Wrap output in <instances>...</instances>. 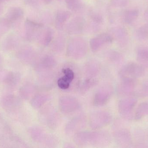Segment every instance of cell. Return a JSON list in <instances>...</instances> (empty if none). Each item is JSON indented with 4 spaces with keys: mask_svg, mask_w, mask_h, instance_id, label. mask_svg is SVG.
Segmentation results:
<instances>
[{
    "mask_svg": "<svg viewBox=\"0 0 148 148\" xmlns=\"http://www.w3.org/2000/svg\"><path fill=\"white\" fill-rule=\"evenodd\" d=\"M113 137L116 144L120 147H127L132 144V136L129 130L127 129L115 130L113 134Z\"/></svg>",
    "mask_w": 148,
    "mask_h": 148,
    "instance_id": "cell-9",
    "label": "cell"
},
{
    "mask_svg": "<svg viewBox=\"0 0 148 148\" xmlns=\"http://www.w3.org/2000/svg\"><path fill=\"white\" fill-rule=\"evenodd\" d=\"M137 100L133 98H127L121 100L118 103V111L122 117L126 120H131L133 112L137 103Z\"/></svg>",
    "mask_w": 148,
    "mask_h": 148,
    "instance_id": "cell-7",
    "label": "cell"
},
{
    "mask_svg": "<svg viewBox=\"0 0 148 148\" xmlns=\"http://www.w3.org/2000/svg\"><path fill=\"white\" fill-rule=\"evenodd\" d=\"M60 120V115L54 107L49 106L45 108L42 114V121L45 126L51 129H55L58 127Z\"/></svg>",
    "mask_w": 148,
    "mask_h": 148,
    "instance_id": "cell-6",
    "label": "cell"
},
{
    "mask_svg": "<svg viewBox=\"0 0 148 148\" xmlns=\"http://www.w3.org/2000/svg\"><path fill=\"white\" fill-rule=\"evenodd\" d=\"M148 115V102L141 103L138 106L136 112L135 117L136 120H140Z\"/></svg>",
    "mask_w": 148,
    "mask_h": 148,
    "instance_id": "cell-15",
    "label": "cell"
},
{
    "mask_svg": "<svg viewBox=\"0 0 148 148\" xmlns=\"http://www.w3.org/2000/svg\"><path fill=\"white\" fill-rule=\"evenodd\" d=\"M81 131L73 135L74 142L80 147H102L111 142L110 135L106 131L100 130Z\"/></svg>",
    "mask_w": 148,
    "mask_h": 148,
    "instance_id": "cell-1",
    "label": "cell"
},
{
    "mask_svg": "<svg viewBox=\"0 0 148 148\" xmlns=\"http://www.w3.org/2000/svg\"><path fill=\"white\" fill-rule=\"evenodd\" d=\"M98 81L95 78H87L80 85L79 90L81 94H84L97 84Z\"/></svg>",
    "mask_w": 148,
    "mask_h": 148,
    "instance_id": "cell-14",
    "label": "cell"
},
{
    "mask_svg": "<svg viewBox=\"0 0 148 148\" xmlns=\"http://www.w3.org/2000/svg\"><path fill=\"white\" fill-rule=\"evenodd\" d=\"M56 66V62L53 57L47 56L42 58L40 63V69L45 74V78L48 77L49 72H51Z\"/></svg>",
    "mask_w": 148,
    "mask_h": 148,
    "instance_id": "cell-13",
    "label": "cell"
},
{
    "mask_svg": "<svg viewBox=\"0 0 148 148\" xmlns=\"http://www.w3.org/2000/svg\"><path fill=\"white\" fill-rule=\"evenodd\" d=\"M101 66L99 62L90 61L87 63L84 67V74L87 78H95L100 73Z\"/></svg>",
    "mask_w": 148,
    "mask_h": 148,
    "instance_id": "cell-12",
    "label": "cell"
},
{
    "mask_svg": "<svg viewBox=\"0 0 148 148\" xmlns=\"http://www.w3.org/2000/svg\"><path fill=\"white\" fill-rule=\"evenodd\" d=\"M112 120L111 114L103 110L95 111L89 117V123L93 130H100L109 125Z\"/></svg>",
    "mask_w": 148,
    "mask_h": 148,
    "instance_id": "cell-2",
    "label": "cell"
},
{
    "mask_svg": "<svg viewBox=\"0 0 148 148\" xmlns=\"http://www.w3.org/2000/svg\"><path fill=\"white\" fill-rule=\"evenodd\" d=\"M136 94L141 96H148V81L143 83Z\"/></svg>",
    "mask_w": 148,
    "mask_h": 148,
    "instance_id": "cell-17",
    "label": "cell"
},
{
    "mask_svg": "<svg viewBox=\"0 0 148 148\" xmlns=\"http://www.w3.org/2000/svg\"><path fill=\"white\" fill-rule=\"evenodd\" d=\"M63 76L58 79L57 85L62 89H68L69 88L72 82L75 78V73L72 69L69 67L65 68L62 70Z\"/></svg>",
    "mask_w": 148,
    "mask_h": 148,
    "instance_id": "cell-11",
    "label": "cell"
},
{
    "mask_svg": "<svg viewBox=\"0 0 148 148\" xmlns=\"http://www.w3.org/2000/svg\"><path fill=\"white\" fill-rule=\"evenodd\" d=\"M87 119L84 114H80L75 116L67 123L64 131L68 136L74 135L76 133L82 131L87 125Z\"/></svg>",
    "mask_w": 148,
    "mask_h": 148,
    "instance_id": "cell-5",
    "label": "cell"
},
{
    "mask_svg": "<svg viewBox=\"0 0 148 148\" xmlns=\"http://www.w3.org/2000/svg\"><path fill=\"white\" fill-rule=\"evenodd\" d=\"M51 99V96L47 94H42L39 95L36 101V106L37 107H40L46 104Z\"/></svg>",
    "mask_w": 148,
    "mask_h": 148,
    "instance_id": "cell-16",
    "label": "cell"
},
{
    "mask_svg": "<svg viewBox=\"0 0 148 148\" xmlns=\"http://www.w3.org/2000/svg\"><path fill=\"white\" fill-rule=\"evenodd\" d=\"M113 89L109 85L103 86L96 92L93 99V103L96 107H102L106 105L113 94Z\"/></svg>",
    "mask_w": 148,
    "mask_h": 148,
    "instance_id": "cell-8",
    "label": "cell"
},
{
    "mask_svg": "<svg viewBox=\"0 0 148 148\" xmlns=\"http://www.w3.org/2000/svg\"><path fill=\"white\" fill-rule=\"evenodd\" d=\"M145 72L144 67L141 65L135 63H130L122 67L119 74L122 79H137L143 76Z\"/></svg>",
    "mask_w": 148,
    "mask_h": 148,
    "instance_id": "cell-4",
    "label": "cell"
},
{
    "mask_svg": "<svg viewBox=\"0 0 148 148\" xmlns=\"http://www.w3.org/2000/svg\"><path fill=\"white\" fill-rule=\"evenodd\" d=\"M81 103L78 99L71 96H61L59 100V107L64 114H70L78 111L81 108Z\"/></svg>",
    "mask_w": 148,
    "mask_h": 148,
    "instance_id": "cell-3",
    "label": "cell"
},
{
    "mask_svg": "<svg viewBox=\"0 0 148 148\" xmlns=\"http://www.w3.org/2000/svg\"><path fill=\"white\" fill-rule=\"evenodd\" d=\"M136 79L131 78H123L118 86V93L123 96H129L135 92L137 87Z\"/></svg>",
    "mask_w": 148,
    "mask_h": 148,
    "instance_id": "cell-10",
    "label": "cell"
}]
</instances>
